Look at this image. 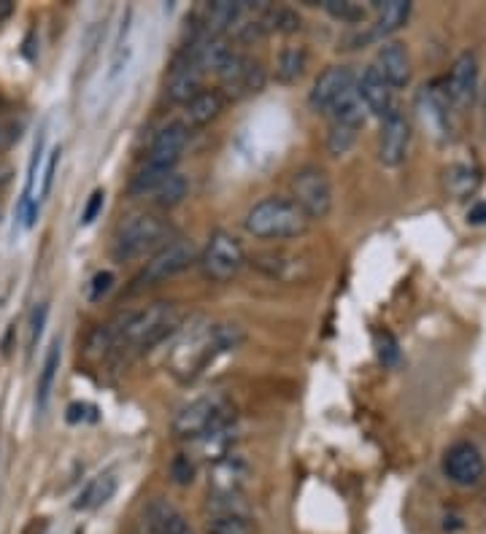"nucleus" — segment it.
<instances>
[{"label":"nucleus","instance_id":"1","mask_svg":"<svg viewBox=\"0 0 486 534\" xmlns=\"http://www.w3.org/2000/svg\"><path fill=\"white\" fill-rule=\"evenodd\" d=\"M184 313L173 303H152L138 311L119 313L106 327H100L98 338L103 343V351L125 354V351H149L160 346L162 340L181 330Z\"/></svg>","mask_w":486,"mask_h":534},{"label":"nucleus","instance_id":"2","mask_svg":"<svg viewBox=\"0 0 486 534\" xmlns=\"http://www.w3.org/2000/svg\"><path fill=\"white\" fill-rule=\"evenodd\" d=\"M238 343H241V330L235 324H211V321L187 324L173 343L168 370L179 381H195L219 356L233 351Z\"/></svg>","mask_w":486,"mask_h":534},{"label":"nucleus","instance_id":"3","mask_svg":"<svg viewBox=\"0 0 486 534\" xmlns=\"http://www.w3.org/2000/svg\"><path fill=\"white\" fill-rule=\"evenodd\" d=\"M308 227V216L289 197H265L243 216V230L257 241H297Z\"/></svg>","mask_w":486,"mask_h":534},{"label":"nucleus","instance_id":"4","mask_svg":"<svg viewBox=\"0 0 486 534\" xmlns=\"http://www.w3.org/2000/svg\"><path fill=\"white\" fill-rule=\"evenodd\" d=\"M235 408L233 402L227 400L225 394H203L198 400H192L189 405L176 413L171 429L179 440H203V437L214 435L219 429L233 427Z\"/></svg>","mask_w":486,"mask_h":534},{"label":"nucleus","instance_id":"5","mask_svg":"<svg viewBox=\"0 0 486 534\" xmlns=\"http://www.w3.org/2000/svg\"><path fill=\"white\" fill-rule=\"evenodd\" d=\"M171 238V224L154 214L127 216L117 227L111 254L117 262H130V259L146 257L160 251Z\"/></svg>","mask_w":486,"mask_h":534},{"label":"nucleus","instance_id":"6","mask_svg":"<svg viewBox=\"0 0 486 534\" xmlns=\"http://www.w3.org/2000/svg\"><path fill=\"white\" fill-rule=\"evenodd\" d=\"M198 257V246L189 241V238H173V241H168L160 251H154L152 257H149L144 270L133 278L130 292H144L149 286L165 284V281L181 276L184 270L198 265Z\"/></svg>","mask_w":486,"mask_h":534},{"label":"nucleus","instance_id":"7","mask_svg":"<svg viewBox=\"0 0 486 534\" xmlns=\"http://www.w3.org/2000/svg\"><path fill=\"white\" fill-rule=\"evenodd\" d=\"M289 192H292L289 200L308 216V222L327 219V214L333 211V181L319 165L297 168L289 181Z\"/></svg>","mask_w":486,"mask_h":534},{"label":"nucleus","instance_id":"8","mask_svg":"<svg viewBox=\"0 0 486 534\" xmlns=\"http://www.w3.org/2000/svg\"><path fill=\"white\" fill-rule=\"evenodd\" d=\"M243 265H246V251H243V243L235 238L233 232H211L206 249L198 257L203 278L211 281V284H227V281H233L241 273Z\"/></svg>","mask_w":486,"mask_h":534},{"label":"nucleus","instance_id":"9","mask_svg":"<svg viewBox=\"0 0 486 534\" xmlns=\"http://www.w3.org/2000/svg\"><path fill=\"white\" fill-rule=\"evenodd\" d=\"M254 270H260L262 276L276 281V284H303L308 278L314 276V265L306 254H297V251L287 249H268L254 254L252 259Z\"/></svg>","mask_w":486,"mask_h":534},{"label":"nucleus","instance_id":"10","mask_svg":"<svg viewBox=\"0 0 486 534\" xmlns=\"http://www.w3.org/2000/svg\"><path fill=\"white\" fill-rule=\"evenodd\" d=\"M189 143V127L184 122H171L165 125L160 133L154 135L152 146H149V157H146L144 170L157 178L171 176L176 165H179L181 154Z\"/></svg>","mask_w":486,"mask_h":534},{"label":"nucleus","instance_id":"11","mask_svg":"<svg viewBox=\"0 0 486 534\" xmlns=\"http://www.w3.org/2000/svg\"><path fill=\"white\" fill-rule=\"evenodd\" d=\"M411 122L400 108H392L384 119H381V133H378V162L384 168H400L408 160V149H411Z\"/></svg>","mask_w":486,"mask_h":534},{"label":"nucleus","instance_id":"12","mask_svg":"<svg viewBox=\"0 0 486 534\" xmlns=\"http://www.w3.org/2000/svg\"><path fill=\"white\" fill-rule=\"evenodd\" d=\"M446 98L454 111H468L478 98V54L462 52L451 65L449 79H446Z\"/></svg>","mask_w":486,"mask_h":534},{"label":"nucleus","instance_id":"13","mask_svg":"<svg viewBox=\"0 0 486 534\" xmlns=\"http://www.w3.org/2000/svg\"><path fill=\"white\" fill-rule=\"evenodd\" d=\"M354 87H357V76L349 65H330L327 71L319 73V79L308 92V106L314 108L316 114H327Z\"/></svg>","mask_w":486,"mask_h":534},{"label":"nucleus","instance_id":"14","mask_svg":"<svg viewBox=\"0 0 486 534\" xmlns=\"http://www.w3.org/2000/svg\"><path fill=\"white\" fill-rule=\"evenodd\" d=\"M443 472L457 486H476L486 475V462L473 443H454L443 456Z\"/></svg>","mask_w":486,"mask_h":534},{"label":"nucleus","instance_id":"15","mask_svg":"<svg viewBox=\"0 0 486 534\" xmlns=\"http://www.w3.org/2000/svg\"><path fill=\"white\" fill-rule=\"evenodd\" d=\"M451 103L438 84H424L416 95V111L422 116L424 127L430 130L432 138L446 141L451 135Z\"/></svg>","mask_w":486,"mask_h":534},{"label":"nucleus","instance_id":"16","mask_svg":"<svg viewBox=\"0 0 486 534\" xmlns=\"http://www.w3.org/2000/svg\"><path fill=\"white\" fill-rule=\"evenodd\" d=\"M208 73L200 68L192 57L181 52L176 57V63H173L171 73H168V81H165V92H168V98L173 103H181V106H187L189 100L198 95L200 89H203V81H206Z\"/></svg>","mask_w":486,"mask_h":534},{"label":"nucleus","instance_id":"17","mask_svg":"<svg viewBox=\"0 0 486 534\" xmlns=\"http://www.w3.org/2000/svg\"><path fill=\"white\" fill-rule=\"evenodd\" d=\"M249 478V467L238 456L227 454L216 459L211 472H208V489L214 499H235L241 497V489Z\"/></svg>","mask_w":486,"mask_h":534},{"label":"nucleus","instance_id":"18","mask_svg":"<svg viewBox=\"0 0 486 534\" xmlns=\"http://www.w3.org/2000/svg\"><path fill=\"white\" fill-rule=\"evenodd\" d=\"M357 98L362 100L365 111L378 119H384L395 108V89L389 87L376 65H368L362 76H357Z\"/></svg>","mask_w":486,"mask_h":534},{"label":"nucleus","instance_id":"19","mask_svg":"<svg viewBox=\"0 0 486 534\" xmlns=\"http://www.w3.org/2000/svg\"><path fill=\"white\" fill-rule=\"evenodd\" d=\"M376 68L392 89H403L411 84V73H414L411 54H408L405 44H400V41H384V44L378 46Z\"/></svg>","mask_w":486,"mask_h":534},{"label":"nucleus","instance_id":"20","mask_svg":"<svg viewBox=\"0 0 486 534\" xmlns=\"http://www.w3.org/2000/svg\"><path fill=\"white\" fill-rule=\"evenodd\" d=\"M144 526L149 534H195V529L189 526L184 513L173 502L162 497H154L146 505Z\"/></svg>","mask_w":486,"mask_h":534},{"label":"nucleus","instance_id":"21","mask_svg":"<svg viewBox=\"0 0 486 534\" xmlns=\"http://www.w3.org/2000/svg\"><path fill=\"white\" fill-rule=\"evenodd\" d=\"M227 108V95L222 89H200L195 98L189 100L184 106V125L192 130V127H206L211 125L214 119L222 116V111Z\"/></svg>","mask_w":486,"mask_h":534},{"label":"nucleus","instance_id":"22","mask_svg":"<svg viewBox=\"0 0 486 534\" xmlns=\"http://www.w3.org/2000/svg\"><path fill=\"white\" fill-rule=\"evenodd\" d=\"M411 19V3L408 0H387L376 6V25L370 27L368 36L362 41H384L387 36L397 33L400 27Z\"/></svg>","mask_w":486,"mask_h":534},{"label":"nucleus","instance_id":"23","mask_svg":"<svg viewBox=\"0 0 486 534\" xmlns=\"http://www.w3.org/2000/svg\"><path fill=\"white\" fill-rule=\"evenodd\" d=\"M249 11L246 3H230V0H216L206 9V19H203V33L206 36L222 38L227 30H233V27H241L243 14Z\"/></svg>","mask_w":486,"mask_h":534},{"label":"nucleus","instance_id":"24","mask_svg":"<svg viewBox=\"0 0 486 534\" xmlns=\"http://www.w3.org/2000/svg\"><path fill=\"white\" fill-rule=\"evenodd\" d=\"M308 68L306 46H284L276 60V81L279 84H295Z\"/></svg>","mask_w":486,"mask_h":534},{"label":"nucleus","instance_id":"25","mask_svg":"<svg viewBox=\"0 0 486 534\" xmlns=\"http://www.w3.org/2000/svg\"><path fill=\"white\" fill-rule=\"evenodd\" d=\"M187 192H189L187 176H181V173L173 170L171 176L162 178L160 184L152 189V203L157 205V208H162V211H171V208L184 203Z\"/></svg>","mask_w":486,"mask_h":534},{"label":"nucleus","instance_id":"26","mask_svg":"<svg viewBox=\"0 0 486 534\" xmlns=\"http://www.w3.org/2000/svg\"><path fill=\"white\" fill-rule=\"evenodd\" d=\"M60 356H63V351H60V340H54L52 346H49V351H46L41 375H38L36 402H38V410H41V413H44L46 405H49V397H52L54 381H57V370H60Z\"/></svg>","mask_w":486,"mask_h":534},{"label":"nucleus","instance_id":"27","mask_svg":"<svg viewBox=\"0 0 486 534\" xmlns=\"http://www.w3.org/2000/svg\"><path fill=\"white\" fill-rule=\"evenodd\" d=\"M262 33H281V36H292L300 30V17L297 11L287 9V6H276V9H262L260 17Z\"/></svg>","mask_w":486,"mask_h":534},{"label":"nucleus","instance_id":"28","mask_svg":"<svg viewBox=\"0 0 486 534\" xmlns=\"http://www.w3.org/2000/svg\"><path fill=\"white\" fill-rule=\"evenodd\" d=\"M114 491H117V478L114 475H100L95 481L87 486V491L81 494V499L76 502V508L79 510H95L100 505H106L108 499L114 497Z\"/></svg>","mask_w":486,"mask_h":534},{"label":"nucleus","instance_id":"29","mask_svg":"<svg viewBox=\"0 0 486 534\" xmlns=\"http://www.w3.org/2000/svg\"><path fill=\"white\" fill-rule=\"evenodd\" d=\"M478 181H481V178H478V170L470 168V165H451V168L446 170V189H449L457 200L473 195Z\"/></svg>","mask_w":486,"mask_h":534},{"label":"nucleus","instance_id":"30","mask_svg":"<svg viewBox=\"0 0 486 534\" xmlns=\"http://www.w3.org/2000/svg\"><path fill=\"white\" fill-rule=\"evenodd\" d=\"M206 534H257L246 513H216L206 526Z\"/></svg>","mask_w":486,"mask_h":534},{"label":"nucleus","instance_id":"31","mask_svg":"<svg viewBox=\"0 0 486 534\" xmlns=\"http://www.w3.org/2000/svg\"><path fill=\"white\" fill-rule=\"evenodd\" d=\"M357 135H360L357 127L335 125V122H330V133H327V152H330V157H343V154H349L351 146L357 143Z\"/></svg>","mask_w":486,"mask_h":534},{"label":"nucleus","instance_id":"32","mask_svg":"<svg viewBox=\"0 0 486 534\" xmlns=\"http://www.w3.org/2000/svg\"><path fill=\"white\" fill-rule=\"evenodd\" d=\"M322 9L333 19L343 22V25H354L365 19V6L360 3H349V0H324Z\"/></svg>","mask_w":486,"mask_h":534},{"label":"nucleus","instance_id":"33","mask_svg":"<svg viewBox=\"0 0 486 534\" xmlns=\"http://www.w3.org/2000/svg\"><path fill=\"white\" fill-rule=\"evenodd\" d=\"M171 478H173V483H179V486L192 483L195 481V462H192L187 454H179L171 462Z\"/></svg>","mask_w":486,"mask_h":534},{"label":"nucleus","instance_id":"34","mask_svg":"<svg viewBox=\"0 0 486 534\" xmlns=\"http://www.w3.org/2000/svg\"><path fill=\"white\" fill-rule=\"evenodd\" d=\"M376 348H378V359L384 365H397L400 359V348H397V340L389 335V332H376Z\"/></svg>","mask_w":486,"mask_h":534},{"label":"nucleus","instance_id":"35","mask_svg":"<svg viewBox=\"0 0 486 534\" xmlns=\"http://www.w3.org/2000/svg\"><path fill=\"white\" fill-rule=\"evenodd\" d=\"M60 154L63 152H60V146H57V149H52V154H49V160H46L44 178H41V189H38V205H41V200L52 192L54 173H57V165H60Z\"/></svg>","mask_w":486,"mask_h":534},{"label":"nucleus","instance_id":"36","mask_svg":"<svg viewBox=\"0 0 486 534\" xmlns=\"http://www.w3.org/2000/svg\"><path fill=\"white\" fill-rule=\"evenodd\" d=\"M111 286H114V273H108V270H103V273H98V276L92 278V286H90V300L92 303H98V300H103L108 292H111Z\"/></svg>","mask_w":486,"mask_h":534},{"label":"nucleus","instance_id":"37","mask_svg":"<svg viewBox=\"0 0 486 534\" xmlns=\"http://www.w3.org/2000/svg\"><path fill=\"white\" fill-rule=\"evenodd\" d=\"M103 203H106V192L103 189H95L90 195V203L84 205V214H81V224H92L98 219V214L103 211Z\"/></svg>","mask_w":486,"mask_h":534},{"label":"nucleus","instance_id":"38","mask_svg":"<svg viewBox=\"0 0 486 534\" xmlns=\"http://www.w3.org/2000/svg\"><path fill=\"white\" fill-rule=\"evenodd\" d=\"M46 316H49V308L41 303L36 311H33V319H30V346H36L38 338H41V332H44V324H46Z\"/></svg>","mask_w":486,"mask_h":534},{"label":"nucleus","instance_id":"39","mask_svg":"<svg viewBox=\"0 0 486 534\" xmlns=\"http://www.w3.org/2000/svg\"><path fill=\"white\" fill-rule=\"evenodd\" d=\"M468 222L484 224L486 222V203H473L468 211Z\"/></svg>","mask_w":486,"mask_h":534},{"label":"nucleus","instance_id":"40","mask_svg":"<svg viewBox=\"0 0 486 534\" xmlns=\"http://www.w3.org/2000/svg\"><path fill=\"white\" fill-rule=\"evenodd\" d=\"M11 11H14L11 0H0V22H3L6 17H11Z\"/></svg>","mask_w":486,"mask_h":534},{"label":"nucleus","instance_id":"41","mask_svg":"<svg viewBox=\"0 0 486 534\" xmlns=\"http://www.w3.org/2000/svg\"><path fill=\"white\" fill-rule=\"evenodd\" d=\"M6 141H9V138H6V133H3V127H0V149L6 146Z\"/></svg>","mask_w":486,"mask_h":534},{"label":"nucleus","instance_id":"42","mask_svg":"<svg viewBox=\"0 0 486 534\" xmlns=\"http://www.w3.org/2000/svg\"><path fill=\"white\" fill-rule=\"evenodd\" d=\"M484 125H486V87H484Z\"/></svg>","mask_w":486,"mask_h":534},{"label":"nucleus","instance_id":"43","mask_svg":"<svg viewBox=\"0 0 486 534\" xmlns=\"http://www.w3.org/2000/svg\"><path fill=\"white\" fill-rule=\"evenodd\" d=\"M0 173H3V170H0ZM3 178H6V176H0V181H3Z\"/></svg>","mask_w":486,"mask_h":534}]
</instances>
